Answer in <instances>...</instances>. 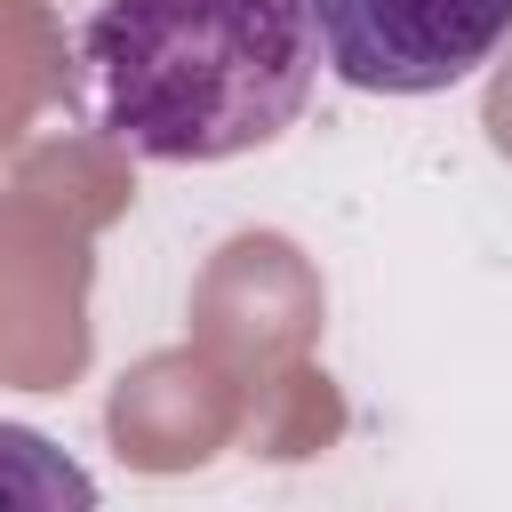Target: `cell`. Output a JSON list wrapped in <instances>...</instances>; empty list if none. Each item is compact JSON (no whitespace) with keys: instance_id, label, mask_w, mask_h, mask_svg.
<instances>
[{"instance_id":"7a4b0ae2","label":"cell","mask_w":512,"mask_h":512,"mask_svg":"<svg viewBox=\"0 0 512 512\" xmlns=\"http://www.w3.org/2000/svg\"><path fill=\"white\" fill-rule=\"evenodd\" d=\"M304 8L328 72L360 96L456 88L512 32V0H304Z\"/></svg>"},{"instance_id":"6da1fadb","label":"cell","mask_w":512,"mask_h":512,"mask_svg":"<svg viewBox=\"0 0 512 512\" xmlns=\"http://www.w3.org/2000/svg\"><path fill=\"white\" fill-rule=\"evenodd\" d=\"M80 80L120 152L208 168L296 128L320 80V32L304 0H96Z\"/></svg>"},{"instance_id":"3957f363","label":"cell","mask_w":512,"mask_h":512,"mask_svg":"<svg viewBox=\"0 0 512 512\" xmlns=\"http://www.w3.org/2000/svg\"><path fill=\"white\" fill-rule=\"evenodd\" d=\"M0 512H96V480L32 424H0Z\"/></svg>"}]
</instances>
